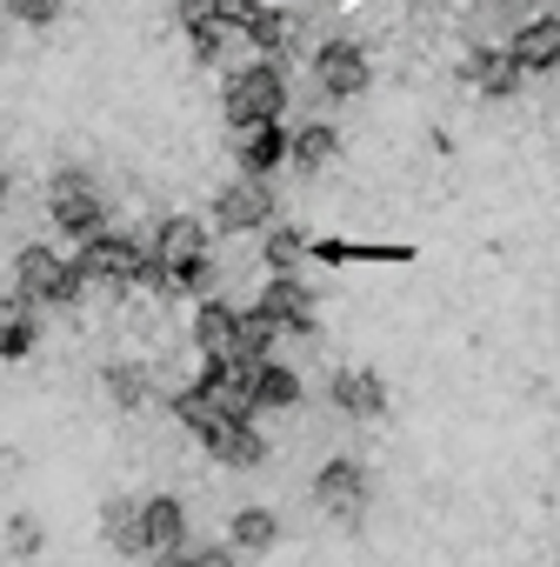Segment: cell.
Segmentation results:
<instances>
[{"mask_svg": "<svg viewBox=\"0 0 560 567\" xmlns=\"http://www.w3.org/2000/svg\"><path fill=\"white\" fill-rule=\"evenodd\" d=\"M280 107H288V87H280L273 68H247L227 81V121L234 127H260V121H280Z\"/></svg>", "mask_w": 560, "mask_h": 567, "instance_id": "1", "label": "cell"}, {"mask_svg": "<svg viewBox=\"0 0 560 567\" xmlns=\"http://www.w3.org/2000/svg\"><path fill=\"white\" fill-rule=\"evenodd\" d=\"M14 274H21V295L28 301H74L81 295V260H61V254H48V247H28L21 260H14Z\"/></svg>", "mask_w": 560, "mask_h": 567, "instance_id": "2", "label": "cell"}, {"mask_svg": "<svg viewBox=\"0 0 560 567\" xmlns=\"http://www.w3.org/2000/svg\"><path fill=\"white\" fill-rule=\"evenodd\" d=\"M141 247L134 240H121V234H87V247H81V274L87 280H101V288H127V280H141Z\"/></svg>", "mask_w": 560, "mask_h": 567, "instance_id": "3", "label": "cell"}, {"mask_svg": "<svg viewBox=\"0 0 560 567\" xmlns=\"http://www.w3.org/2000/svg\"><path fill=\"white\" fill-rule=\"evenodd\" d=\"M101 214H107V207H101V194H94L87 174H74V167L54 174V220H61L68 234H81V240L101 234Z\"/></svg>", "mask_w": 560, "mask_h": 567, "instance_id": "4", "label": "cell"}, {"mask_svg": "<svg viewBox=\"0 0 560 567\" xmlns=\"http://www.w3.org/2000/svg\"><path fill=\"white\" fill-rule=\"evenodd\" d=\"M200 394L220 408V414H234V421H253V361H214L207 368V381H200Z\"/></svg>", "mask_w": 560, "mask_h": 567, "instance_id": "5", "label": "cell"}, {"mask_svg": "<svg viewBox=\"0 0 560 567\" xmlns=\"http://www.w3.org/2000/svg\"><path fill=\"white\" fill-rule=\"evenodd\" d=\"M267 214H273V194H267V181H260V174L234 181V187L214 200V220H220L227 234H247V227H260Z\"/></svg>", "mask_w": 560, "mask_h": 567, "instance_id": "6", "label": "cell"}, {"mask_svg": "<svg viewBox=\"0 0 560 567\" xmlns=\"http://www.w3.org/2000/svg\"><path fill=\"white\" fill-rule=\"evenodd\" d=\"M314 501H321L328 514H341V520H361V507H367V474H361L354 461H328L321 481H314Z\"/></svg>", "mask_w": 560, "mask_h": 567, "instance_id": "7", "label": "cell"}, {"mask_svg": "<svg viewBox=\"0 0 560 567\" xmlns=\"http://www.w3.org/2000/svg\"><path fill=\"white\" fill-rule=\"evenodd\" d=\"M314 74H321V87H328V94H341V101H348V94H361V87H367V54H361L354 41H328V48L314 54Z\"/></svg>", "mask_w": 560, "mask_h": 567, "instance_id": "8", "label": "cell"}, {"mask_svg": "<svg viewBox=\"0 0 560 567\" xmlns=\"http://www.w3.org/2000/svg\"><path fill=\"white\" fill-rule=\"evenodd\" d=\"M194 341H200L207 361H240V315L220 308V301H207V308L194 315Z\"/></svg>", "mask_w": 560, "mask_h": 567, "instance_id": "9", "label": "cell"}, {"mask_svg": "<svg viewBox=\"0 0 560 567\" xmlns=\"http://www.w3.org/2000/svg\"><path fill=\"white\" fill-rule=\"evenodd\" d=\"M200 447L214 454V461H227V467H253L267 447H260V434L247 427V421H234V414H220L207 434H200Z\"/></svg>", "mask_w": 560, "mask_h": 567, "instance_id": "10", "label": "cell"}, {"mask_svg": "<svg viewBox=\"0 0 560 567\" xmlns=\"http://www.w3.org/2000/svg\"><path fill=\"white\" fill-rule=\"evenodd\" d=\"M260 308H267L280 328H294V334H308V328H314V295L301 288L294 274H273V288L260 295Z\"/></svg>", "mask_w": 560, "mask_h": 567, "instance_id": "11", "label": "cell"}, {"mask_svg": "<svg viewBox=\"0 0 560 567\" xmlns=\"http://www.w3.org/2000/svg\"><path fill=\"white\" fill-rule=\"evenodd\" d=\"M460 74H467V81H474L480 94H494V101L520 87V61H514L507 48H474V54L460 61Z\"/></svg>", "mask_w": 560, "mask_h": 567, "instance_id": "12", "label": "cell"}, {"mask_svg": "<svg viewBox=\"0 0 560 567\" xmlns=\"http://www.w3.org/2000/svg\"><path fill=\"white\" fill-rule=\"evenodd\" d=\"M154 260L160 267H194V260H207V234L187 220V214H174V220H160V234H154Z\"/></svg>", "mask_w": 560, "mask_h": 567, "instance_id": "13", "label": "cell"}, {"mask_svg": "<svg viewBox=\"0 0 560 567\" xmlns=\"http://www.w3.org/2000/svg\"><path fill=\"white\" fill-rule=\"evenodd\" d=\"M507 54L520 61V74H560V21H533V28H520Z\"/></svg>", "mask_w": 560, "mask_h": 567, "instance_id": "14", "label": "cell"}, {"mask_svg": "<svg viewBox=\"0 0 560 567\" xmlns=\"http://www.w3.org/2000/svg\"><path fill=\"white\" fill-rule=\"evenodd\" d=\"M141 534H147V554H180V534H187L180 501H147L141 507Z\"/></svg>", "mask_w": 560, "mask_h": 567, "instance_id": "15", "label": "cell"}, {"mask_svg": "<svg viewBox=\"0 0 560 567\" xmlns=\"http://www.w3.org/2000/svg\"><path fill=\"white\" fill-rule=\"evenodd\" d=\"M34 348V301L21 295V301H0V354L8 361H21Z\"/></svg>", "mask_w": 560, "mask_h": 567, "instance_id": "16", "label": "cell"}, {"mask_svg": "<svg viewBox=\"0 0 560 567\" xmlns=\"http://www.w3.org/2000/svg\"><path fill=\"white\" fill-rule=\"evenodd\" d=\"M334 401H341L348 414H381V408H387V388H381L374 374L348 368V374H334Z\"/></svg>", "mask_w": 560, "mask_h": 567, "instance_id": "17", "label": "cell"}, {"mask_svg": "<svg viewBox=\"0 0 560 567\" xmlns=\"http://www.w3.org/2000/svg\"><path fill=\"white\" fill-rule=\"evenodd\" d=\"M280 154H288V134H280L273 121H260V127H240V161H247V174H267Z\"/></svg>", "mask_w": 560, "mask_h": 567, "instance_id": "18", "label": "cell"}, {"mask_svg": "<svg viewBox=\"0 0 560 567\" xmlns=\"http://www.w3.org/2000/svg\"><path fill=\"white\" fill-rule=\"evenodd\" d=\"M253 401L260 408H294L301 401V381L288 368H273V361H253Z\"/></svg>", "mask_w": 560, "mask_h": 567, "instance_id": "19", "label": "cell"}, {"mask_svg": "<svg viewBox=\"0 0 560 567\" xmlns=\"http://www.w3.org/2000/svg\"><path fill=\"white\" fill-rule=\"evenodd\" d=\"M273 334H280V321H273L267 308H247V315H240V361H267Z\"/></svg>", "mask_w": 560, "mask_h": 567, "instance_id": "20", "label": "cell"}, {"mask_svg": "<svg viewBox=\"0 0 560 567\" xmlns=\"http://www.w3.org/2000/svg\"><path fill=\"white\" fill-rule=\"evenodd\" d=\"M288 154H294L301 167H328V161L341 154V141H334V127H301V134L288 141Z\"/></svg>", "mask_w": 560, "mask_h": 567, "instance_id": "21", "label": "cell"}, {"mask_svg": "<svg viewBox=\"0 0 560 567\" xmlns=\"http://www.w3.org/2000/svg\"><path fill=\"white\" fill-rule=\"evenodd\" d=\"M107 534H114V547H121V554H134V560L147 554V534H141V507L114 501V507H107Z\"/></svg>", "mask_w": 560, "mask_h": 567, "instance_id": "22", "label": "cell"}, {"mask_svg": "<svg viewBox=\"0 0 560 567\" xmlns=\"http://www.w3.org/2000/svg\"><path fill=\"white\" fill-rule=\"evenodd\" d=\"M273 534H280V527H273V514H267V507H247V514H234V547H240V554H260V547H273Z\"/></svg>", "mask_w": 560, "mask_h": 567, "instance_id": "23", "label": "cell"}, {"mask_svg": "<svg viewBox=\"0 0 560 567\" xmlns=\"http://www.w3.org/2000/svg\"><path fill=\"white\" fill-rule=\"evenodd\" d=\"M247 41H253L260 54H280V48L294 41V21H288V14H267V8H260V14L247 21Z\"/></svg>", "mask_w": 560, "mask_h": 567, "instance_id": "24", "label": "cell"}, {"mask_svg": "<svg viewBox=\"0 0 560 567\" xmlns=\"http://www.w3.org/2000/svg\"><path fill=\"white\" fill-rule=\"evenodd\" d=\"M321 260H407V247H361V240H314Z\"/></svg>", "mask_w": 560, "mask_h": 567, "instance_id": "25", "label": "cell"}, {"mask_svg": "<svg viewBox=\"0 0 560 567\" xmlns=\"http://www.w3.org/2000/svg\"><path fill=\"white\" fill-rule=\"evenodd\" d=\"M301 260H308V240H301V234H273V240H267V267H273V274H294Z\"/></svg>", "mask_w": 560, "mask_h": 567, "instance_id": "26", "label": "cell"}, {"mask_svg": "<svg viewBox=\"0 0 560 567\" xmlns=\"http://www.w3.org/2000/svg\"><path fill=\"white\" fill-rule=\"evenodd\" d=\"M107 394H114L121 408H141V401H147V381H141L134 368H107Z\"/></svg>", "mask_w": 560, "mask_h": 567, "instance_id": "27", "label": "cell"}, {"mask_svg": "<svg viewBox=\"0 0 560 567\" xmlns=\"http://www.w3.org/2000/svg\"><path fill=\"white\" fill-rule=\"evenodd\" d=\"M8 554H14V560H28V554H41V527H34L28 514H21V520L8 527Z\"/></svg>", "mask_w": 560, "mask_h": 567, "instance_id": "28", "label": "cell"}, {"mask_svg": "<svg viewBox=\"0 0 560 567\" xmlns=\"http://www.w3.org/2000/svg\"><path fill=\"white\" fill-rule=\"evenodd\" d=\"M207 8H214V21H220V28H247V21L260 14L253 0H207Z\"/></svg>", "mask_w": 560, "mask_h": 567, "instance_id": "29", "label": "cell"}, {"mask_svg": "<svg viewBox=\"0 0 560 567\" xmlns=\"http://www.w3.org/2000/svg\"><path fill=\"white\" fill-rule=\"evenodd\" d=\"M187 34H194V54H200V61H214V54H220V34H227V28H220V21H200V28H187Z\"/></svg>", "mask_w": 560, "mask_h": 567, "instance_id": "30", "label": "cell"}, {"mask_svg": "<svg viewBox=\"0 0 560 567\" xmlns=\"http://www.w3.org/2000/svg\"><path fill=\"white\" fill-rule=\"evenodd\" d=\"M8 8H14L21 21H54V8H61V0H8Z\"/></svg>", "mask_w": 560, "mask_h": 567, "instance_id": "31", "label": "cell"}, {"mask_svg": "<svg viewBox=\"0 0 560 567\" xmlns=\"http://www.w3.org/2000/svg\"><path fill=\"white\" fill-rule=\"evenodd\" d=\"M0 194H8V174H0Z\"/></svg>", "mask_w": 560, "mask_h": 567, "instance_id": "32", "label": "cell"}]
</instances>
